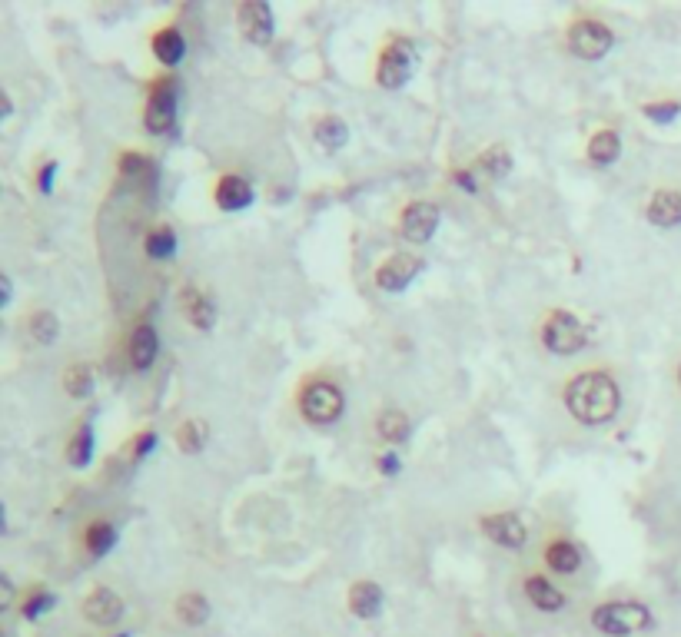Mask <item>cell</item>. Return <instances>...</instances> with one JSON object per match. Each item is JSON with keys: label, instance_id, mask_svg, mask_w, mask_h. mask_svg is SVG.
<instances>
[{"label": "cell", "instance_id": "1", "mask_svg": "<svg viewBox=\"0 0 681 637\" xmlns=\"http://www.w3.org/2000/svg\"><path fill=\"white\" fill-rule=\"evenodd\" d=\"M618 385L605 372H582L565 389V405L582 425H605L618 415Z\"/></svg>", "mask_w": 681, "mask_h": 637}, {"label": "cell", "instance_id": "2", "mask_svg": "<svg viewBox=\"0 0 681 637\" xmlns=\"http://www.w3.org/2000/svg\"><path fill=\"white\" fill-rule=\"evenodd\" d=\"M592 624L602 634H615V637H625V634H635V631H645L648 624H652V614H648L645 604H635V601H612V604H602V608L592 611Z\"/></svg>", "mask_w": 681, "mask_h": 637}, {"label": "cell", "instance_id": "3", "mask_svg": "<svg viewBox=\"0 0 681 637\" xmlns=\"http://www.w3.org/2000/svg\"><path fill=\"white\" fill-rule=\"evenodd\" d=\"M343 409H346L343 392L333 382H313L299 395V412H303L309 425H333L343 415Z\"/></svg>", "mask_w": 681, "mask_h": 637}, {"label": "cell", "instance_id": "4", "mask_svg": "<svg viewBox=\"0 0 681 637\" xmlns=\"http://www.w3.org/2000/svg\"><path fill=\"white\" fill-rule=\"evenodd\" d=\"M542 342H545V349L555 355H575L579 349H585L588 332L572 312H552L542 326Z\"/></svg>", "mask_w": 681, "mask_h": 637}, {"label": "cell", "instance_id": "5", "mask_svg": "<svg viewBox=\"0 0 681 637\" xmlns=\"http://www.w3.org/2000/svg\"><path fill=\"white\" fill-rule=\"evenodd\" d=\"M416 44L412 40H392L386 47L383 60H379V83L386 90H399L402 83H409V77L416 73Z\"/></svg>", "mask_w": 681, "mask_h": 637}, {"label": "cell", "instance_id": "6", "mask_svg": "<svg viewBox=\"0 0 681 637\" xmlns=\"http://www.w3.org/2000/svg\"><path fill=\"white\" fill-rule=\"evenodd\" d=\"M612 30L605 24H598V20H579L572 30H569V47L575 57L582 60H602L608 50H612Z\"/></svg>", "mask_w": 681, "mask_h": 637}, {"label": "cell", "instance_id": "7", "mask_svg": "<svg viewBox=\"0 0 681 637\" xmlns=\"http://www.w3.org/2000/svg\"><path fill=\"white\" fill-rule=\"evenodd\" d=\"M177 127V80H160L147 103V130L170 133Z\"/></svg>", "mask_w": 681, "mask_h": 637}, {"label": "cell", "instance_id": "8", "mask_svg": "<svg viewBox=\"0 0 681 637\" xmlns=\"http://www.w3.org/2000/svg\"><path fill=\"white\" fill-rule=\"evenodd\" d=\"M436 229H439L436 203L416 200L406 206V213H402V236H406L409 243H429V239L436 236Z\"/></svg>", "mask_w": 681, "mask_h": 637}, {"label": "cell", "instance_id": "9", "mask_svg": "<svg viewBox=\"0 0 681 637\" xmlns=\"http://www.w3.org/2000/svg\"><path fill=\"white\" fill-rule=\"evenodd\" d=\"M236 24H240L243 37L250 44H270L273 40V10L263 0H250V4H240L236 10Z\"/></svg>", "mask_w": 681, "mask_h": 637}, {"label": "cell", "instance_id": "10", "mask_svg": "<svg viewBox=\"0 0 681 637\" xmlns=\"http://www.w3.org/2000/svg\"><path fill=\"white\" fill-rule=\"evenodd\" d=\"M419 269H422V263L416 256H409V253L389 256L386 263L379 266L376 283H379V289H386V292H402L412 283V279L419 276Z\"/></svg>", "mask_w": 681, "mask_h": 637}, {"label": "cell", "instance_id": "11", "mask_svg": "<svg viewBox=\"0 0 681 637\" xmlns=\"http://www.w3.org/2000/svg\"><path fill=\"white\" fill-rule=\"evenodd\" d=\"M482 531L495 541V545L502 548H522L525 538H529V531H525L522 518L512 515V511H502V515H489L482 518Z\"/></svg>", "mask_w": 681, "mask_h": 637}, {"label": "cell", "instance_id": "12", "mask_svg": "<svg viewBox=\"0 0 681 637\" xmlns=\"http://www.w3.org/2000/svg\"><path fill=\"white\" fill-rule=\"evenodd\" d=\"M84 614L87 621L100 624V628H110V624H117L123 618V601L110 588H97L90 591V598L84 601Z\"/></svg>", "mask_w": 681, "mask_h": 637}, {"label": "cell", "instance_id": "13", "mask_svg": "<svg viewBox=\"0 0 681 637\" xmlns=\"http://www.w3.org/2000/svg\"><path fill=\"white\" fill-rule=\"evenodd\" d=\"M157 352H160V339H157V332H153V326H137L133 329V339H130V362H133V369H150L153 359H157Z\"/></svg>", "mask_w": 681, "mask_h": 637}, {"label": "cell", "instance_id": "14", "mask_svg": "<svg viewBox=\"0 0 681 637\" xmlns=\"http://www.w3.org/2000/svg\"><path fill=\"white\" fill-rule=\"evenodd\" d=\"M349 608H353L356 618H376L379 611H383V588L373 581H359L353 584V591H349Z\"/></svg>", "mask_w": 681, "mask_h": 637}, {"label": "cell", "instance_id": "15", "mask_svg": "<svg viewBox=\"0 0 681 637\" xmlns=\"http://www.w3.org/2000/svg\"><path fill=\"white\" fill-rule=\"evenodd\" d=\"M216 203H220V210H246V206L253 203V190L250 183L240 180V176H223L220 183H216Z\"/></svg>", "mask_w": 681, "mask_h": 637}, {"label": "cell", "instance_id": "16", "mask_svg": "<svg viewBox=\"0 0 681 637\" xmlns=\"http://www.w3.org/2000/svg\"><path fill=\"white\" fill-rule=\"evenodd\" d=\"M525 594H529V601L539 611H559V608H565V594L555 588L549 578H542V574H532V578L525 581Z\"/></svg>", "mask_w": 681, "mask_h": 637}, {"label": "cell", "instance_id": "17", "mask_svg": "<svg viewBox=\"0 0 681 637\" xmlns=\"http://www.w3.org/2000/svg\"><path fill=\"white\" fill-rule=\"evenodd\" d=\"M648 219L655 226H678L681 223V193L675 190H658L648 203Z\"/></svg>", "mask_w": 681, "mask_h": 637}, {"label": "cell", "instance_id": "18", "mask_svg": "<svg viewBox=\"0 0 681 637\" xmlns=\"http://www.w3.org/2000/svg\"><path fill=\"white\" fill-rule=\"evenodd\" d=\"M153 54H157L160 64L177 67L183 60V54H187V40H183L180 30L167 27V30H160V34L153 37Z\"/></svg>", "mask_w": 681, "mask_h": 637}, {"label": "cell", "instance_id": "19", "mask_svg": "<svg viewBox=\"0 0 681 637\" xmlns=\"http://www.w3.org/2000/svg\"><path fill=\"white\" fill-rule=\"evenodd\" d=\"M183 312H187V319H190L200 332L213 329L216 309H213V302L206 299L200 289H187V292H183Z\"/></svg>", "mask_w": 681, "mask_h": 637}, {"label": "cell", "instance_id": "20", "mask_svg": "<svg viewBox=\"0 0 681 637\" xmlns=\"http://www.w3.org/2000/svg\"><path fill=\"white\" fill-rule=\"evenodd\" d=\"M588 156H592L595 166H612L618 156H622V137H618L615 130L595 133L592 143H588Z\"/></svg>", "mask_w": 681, "mask_h": 637}, {"label": "cell", "instance_id": "21", "mask_svg": "<svg viewBox=\"0 0 681 637\" xmlns=\"http://www.w3.org/2000/svg\"><path fill=\"white\" fill-rule=\"evenodd\" d=\"M545 561H549L552 571L572 574V571H579V565H582V551L575 545H569V541H552L549 551H545Z\"/></svg>", "mask_w": 681, "mask_h": 637}, {"label": "cell", "instance_id": "22", "mask_svg": "<svg viewBox=\"0 0 681 637\" xmlns=\"http://www.w3.org/2000/svg\"><path fill=\"white\" fill-rule=\"evenodd\" d=\"M379 435L386 438V442H402V438H409V415L399 412V409H386L383 415L376 419Z\"/></svg>", "mask_w": 681, "mask_h": 637}, {"label": "cell", "instance_id": "23", "mask_svg": "<svg viewBox=\"0 0 681 637\" xmlns=\"http://www.w3.org/2000/svg\"><path fill=\"white\" fill-rule=\"evenodd\" d=\"M206 438H210V428H206V422H200V419H196V422H183L180 432H177V445H180V452L196 455V452H203Z\"/></svg>", "mask_w": 681, "mask_h": 637}, {"label": "cell", "instance_id": "24", "mask_svg": "<svg viewBox=\"0 0 681 637\" xmlns=\"http://www.w3.org/2000/svg\"><path fill=\"white\" fill-rule=\"evenodd\" d=\"M316 140H319V146H326V150H339V146H346L349 130L339 117H326L316 123Z\"/></svg>", "mask_w": 681, "mask_h": 637}, {"label": "cell", "instance_id": "25", "mask_svg": "<svg viewBox=\"0 0 681 637\" xmlns=\"http://www.w3.org/2000/svg\"><path fill=\"white\" fill-rule=\"evenodd\" d=\"M177 614H180L183 624L196 628V624H203L206 618H210V604H206L203 594H183V598L177 601Z\"/></svg>", "mask_w": 681, "mask_h": 637}, {"label": "cell", "instance_id": "26", "mask_svg": "<svg viewBox=\"0 0 681 637\" xmlns=\"http://www.w3.org/2000/svg\"><path fill=\"white\" fill-rule=\"evenodd\" d=\"M64 385L74 399H87V395L94 392V369H90V365H70L64 375Z\"/></svg>", "mask_w": 681, "mask_h": 637}, {"label": "cell", "instance_id": "27", "mask_svg": "<svg viewBox=\"0 0 681 637\" xmlns=\"http://www.w3.org/2000/svg\"><path fill=\"white\" fill-rule=\"evenodd\" d=\"M479 170L489 173L492 180H502V176L512 170V153L505 150V146H492V150L479 156Z\"/></svg>", "mask_w": 681, "mask_h": 637}, {"label": "cell", "instance_id": "28", "mask_svg": "<svg viewBox=\"0 0 681 637\" xmlns=\"http://www.w3.org/2000/svg\"><path fill=\"white\" fill-rule=\"evenodd\" d=\"M90 455H94V428L80 425V432L74 435V442H70V448H67V458L74 468H84L90 462Z\"/></svg>", "mask_w": 681, "mask_h": 637}, {"label": "cell", "instance_id": "29", "mask_svg": "<svg viewBox=\"0 0 681 637\" xmlns=\"http://www.w3.org/2000/svg\"><path fill=\"white\" fill-rule=\"evenodd\" d=\"M113 541H117V528L107 525V521H97V525L87 528V548L94 558H103L107 551L113 548Z\"/></svg>", "mask_w": 681, "mask_h": 637}, {"label": "cell", "instance_id": "30", "mask_svg": "<svg viewBox=\"0 0 681 637\" xmlns=\"http://www.w3.org/2000/svg\"><path fill=\"white\" fill-rule=\"evenodd\" d=\"M147 253L153 259H170L173 253H177V236H173L170 226L153 229V233L147 236Z\"/></svg>", "mask_w": 681, "mask_h": 637}, {"label": "cell", "instance_id": "31", "mask_svg": "<svg viewBox=\"0 0 681 637\" xmlns=\"http://www.w3.org/2000/svg\"><path fill=\"white\" fill-rule=\"evenodd\" d=\"M57 332H60V326H57L54 312H37V316L30 319V336H34L40 346H50V342L57 339Z\"/></svg>", "mask_w": 681, "mask_h": 637}, {"label": "cell", "instance_id": "32", "mask_svg": "<svg viewBox=\"0 0 681 637\" xmlns=\"http://www.w3.org/2000/svg\"><path fill=\"white\" fill-rule=\"evenodd\" d=\"M54 604H57V598H54V594H47V591H37L34 598H30V601L24 604V618H27V621H37L40 614H44V611H50V608H54Z\"/></svg>", "mask_w": 681, "mask_h": 637}, {"label": "cell", "instance_id": "33", "mask_svg": "<svg viewBox=\"0 0 681 637\" xmlns=\"http://www.w3.org/2000/svg\"><path fill=\"white\" fill-rule=\"evenodd\" d=\"M678 113H681V103H648L645 107V117L655 123H672Z\"/></svg>", "mask_w": 681, "mask_h": 637}, {"label": "cell", "instance_id": "34", "mask_svg": "<svg viewBox=\"0 0 681 637\" xmlns=\"http://www.w3.org/2000/svg\"><path fill=\"white\" fill-rule=\"evenodd\" d=\"M54 176H57V163H44V170H40V176H37L40 193H50V186H54Z\"/></svg>", "mask_w": 681, "mask_h": 637}, {"label": "cell", "instance_id": "35", "mask_svg": "<svg viewBox=\"0 0 681 637\" xmlns=\"http://www.w3.org/2000/svg\"><path fill=\"white\" fill-rule=\"evenodd\" d=\"M452 180H456L459 186H462V190H466V193H476L479 190V186H476V180H472V176L466 173V170H456V173H452Z\"/></svg>", "mask_w": 681, "mask_h": 637}, {"label": "cell", "instance_id": "36", "mask_svg": "<svg viewBox=\"0 0 681 637\" xmlns=\"http://www.w3.org/2000/svg\"><path fill=\"white\" fill-rule=\"evenodd\" d=\"M153 445H157V435H153V432L140 435V438H137V458H143V455H147Z\"/></svg>", "mask_w": 681, "mask_h": 637}, {"label": "cell", "instance_id": "37", "mask_svg": "<svg viewBox=\"0 0 681 637\" xmlns=\"http://www.w3.org/2000/svg\"><path fill=\"white\" fill-rule=\"evenodd\" d=\"M379 468H383V472L386 475H396L399 472V455H383V458H379Z\"/></svg>", "mask_w": 681, "mask_h": 637}, {"label": "cell", "instance_id": "38", "mask_svg": "<svg viewBox=\"0 0 681 637\" xmlns=\"http://www.w3.org/2000/svg\"><path fill=\"white\" fill-rule=\"evenodd\" d=\"M143 163H147L143 156H123V170H127V173H140Z\"/></svg>", "mask_w": 681, "mask_h": 637}, {"label": "cell", "instance_id": "39", "mask_svg": "<svg viewBox=\"0 0 681 637\" xmlns=\"http://www.w3.org/2000/svg\"><path fill=\"white\" fill-rule=\"evenodd\" d=\"M0 588H4V598H0V608H10V598H14V588H10V578L4 574L0 578Z\"/></svg>", "mask_w": 681, "mask_h": 637}, {"label": "cell", "instance_id": "40", "mask_svg": "<svg viewBox=\"0 0 681 637\" xmlns=\"http://www.w3.org/2000/svg\"><path fill=\"white\" fill-rule=\"evenodd\" d=\"M0 302H10V276H0Z\"/></svg>", "mask_w": 681, "mask_h": 637}, {"label": "cell", "instance_id": "41", "mask_svg": "<svg viewBox=\"0 0 681 637\" xmlns=\"http://www.w3.org/2000/svg\"><path fill=\"white\" fill-rule=\"evenodd\" d=\"M678 379H681V372H678Z\"/></svg>", "mask_w": 681, "mask_h": 637}]
</instances>
